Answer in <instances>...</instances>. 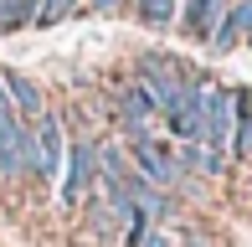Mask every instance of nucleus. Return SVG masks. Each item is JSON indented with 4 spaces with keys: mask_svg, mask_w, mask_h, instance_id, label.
<instances>
[{
    "mask_svg": "<svg viewBox=\"0 0 252 247\" xmlns=\"http://www.w3.org/2000/svg\"><path fill=\"white\" fill-rule=\"evenodd\" d=\"M211 88H216V77L201 72V67L186 77V88L175 93V103L159 114L165 139H175V144H196V139H206V103H211Z\"/></svg>",
    "mask_w": 252,
    "mask_h": 247,
    "instance_id": "obj_1",
    "label": "nucleus"
},
{
    "mask_svg": "<svg viewBox=\"0 0 252 247\" xmlns=\"http://www.w3.org/2000/svg\"><path fill=\"white\" fill-rule=\"evenodd\" d=\"M98 185V134H72L62 160V181H57V201L62 211H83Z\"/></svg>",
    "mask_w": 252,
    "mask_h": 247,
    "instance_id": "obj_2",
    "label": "nucleus"
},
{
    "mask_svg": "<svg viewBox=\"0 0 252 247\" xmlns=\"http://www.w3.org/2000/svg\"><path fill=\"white\" fill-rule=\"evenodd\" d=\"M190 72H196L190 62H180L175 52H159V47H150V52H139V57H134V83H139L144 93L159 103V114L175 103V93L186 88Z\"/></svg>",
    "mask_w": 252,
    "mask_h": 247,
    "instance_id": "obj_3",
    "label": "nucleus"
},
{
    "mask_svg": "<svg viewBox=\"0 0 252 247\" xmlns=\"http://www.w3.org/2000/svg\"><path fill=\"white\" fill-rule=\"evenodd\" d=\"M124 150H129V160H134V170L144 175V181H155L159 190H170V196H175V190H190L196 181H190L186 170H180V160H175V144L170 139H134V144H124Z\"/></svg>",
    "mask_w": 252,
    "mask_h": 247,
    "instance_id": "obj_4",
    "label": "nucleus"
},
{
    "mask_svg": "<svg viewBox=\"0 0 252 247\" xmlns=\"http://www.w3.org/2000/svg\"><path fill=\"white\" fill-rule=\"evenodd\" d=\"M31 134H36V185L57 190L62 181V160H67V139H72V129H67V119L47 108L36 124H31Z\"/></svg>",
    "mask_w": 252,
    "mask_h": 247,
    "instance_id": "obj_5",
    "label": "nucleus"
},
{
    "mask_svg": "<svg viewBox=\"0 0 252 247\" xmlns=\"http://www.w3.org/2000/svg\"><path fill=\"white\" fill-rule=\"evenodd\" d=\"M247 93L252 88H242V83H216L211 88V103H206V144H211V150L232 154V134H237Z\"/></svg>",
    "mask_w": 252,
    "mask_h": 247,
    "instance_id": "obj_6",
    "label": "nucleus"
},
{
    "mask_svg": "<svg viewBox=\"0 0 252 247\" xmlns=\"http://www.w3.org/2000/svg\"><path fill=\"white\" fill-rule=\"evenodd\" d=\"M119 190L129 196V206L139 211L144 221H159V227H170V221L180 216V196H170V190H159L155 181H144L139 170H134V175H129V181H124Z\"/></svg>",
    "mask_w": 252,
    "mask_h": 247,
    "instance_id": "obj_7",
    "label": "nucleus"
},
{
    "mask_svg": "<svg viewBox=\"0 0 252 247\" xmlns=\"http://www.w3.org/2000/svg\"><path fill=\"white\" fill-rule=\"evenodd\" d=\"M226 10H232V0H180V16H175V31L186 41H211L216 26L226 21Z\"/></svg>",
    "mask_w": 252,
    "mask_h": 247,
    "instance_id": "obj_8",
    "label": "nucleus"
},
{
    "mask_svg": "<svg viewBox=\"0 0 252 247\" xmlns=\"http://www.w3.org/2000/svg\"><path fill=\"white\" fill-rule=\"evenodd\" d=\"M0 83H5L10 103H16V119L21 124H36L47 114V93H41V83L31 72H21V67H0Z\"/></svg>",
    "mask_w": 252,
    "mask_h": 247,
    "instance_id": "obj_9",
    "label": "nucleus"
},
{
    "mask_svg": "<svg viewBox=\"0 0 252 247\" xmlns=\"http://www.w3.org/2000/svg\"><path fill=\"white\" fill-rule=\"evenodd\" d=\"M129 175H134V160H129V150H124V139H119V134L98 139V181L108 190H119Z\"/></svg>",
    "mask_w": 252,
    "mask_h": 247,
    "instance_id": "obj_10",
    "label": "nucleus"
},
{
    "mask_svg": "<svg viewBox=\"0 0 252 247\" xmlns=\"http://www.w3.org/2000/svg\"><path fill=\"white\" fill-rule=\"evenodd\" d=\"M129 16L144 31H170L175 16H180V0H129Z\"/></svg>",
    "mask_w": 252,
    "mask_h": 247,
    "instance_id": "obj_11",
    "label": "nucleus"
},
{
    "mask_svg": "<svg viewBox=\"0 0 252 247\" xmlns=\"http://www.w3.org/2000/svg\"><path fill=\"white\" fill-rule=\"evenodd\" d=\"M232 165H252V93H247L242 119H237V134H232Z\"/></svg>",
    "mask_w": 252,
    "mask_h": 247,
    "instance_id": "obj_12",
    "label": "nucleus"
},
{
    "mask_svg": "<svg viewBox=\"0 0 252 247\" xmlns=\"http://www.w3.org/2000/svg\"><path fill=\"white\" fill-rule=\"evenodd\" d=\"M77 10H83V0H41V10H36V31L62 26V21H72Z\"/></svg>",
    "mask_w": 252,
    "mask_h": 247,
    "instance_id": "obj_13",
    "label": "nucleus"
},
{
    "mask_svg": "<svg viewBox=\"0 0 252 247\" xmlns=\"http://www.w3.org/2000/svg\"><path fill=\"white\" fill-rule=\"evenodd\" d=\"M21 0H0V36H21Z\"/></svg>",
    "mask_w": 252,
    "mask_h": 247,
    "instance_id": "obj_14",
    "label": "nucleus"
},
{
    "mask_svg": "<svg viewBox=\"0 0 252 247\" xmlns=\"http://www.w3.org/2000/svg\"><path fill=\"white\" fill-rule=\"evenodd\" d=\"M88 16H119V10H129V0H83Z\"/></svg>",
    "mask_w": 252,
    "mask_h": 247,
    "instance_id": "obj_15",
    "label": "nucleus"
},
{
    "mask_svg": "<svg viewBox=\"0 0 252 247\" xmlns=\"http://www.w3.org/2000/svg\"><path fill=\"white\" fill-rule=\"evenodd\" d=\"M36 10H41V0H21V26H36Z\"/></svg>",
    "mask_w": 252,
    "mask_h": 247,
    "instance_id": "obj_16",
    "label": "nucleus"
},
{
    "mask_svg": "<svg viewBox=\"0 0 252 247\" xmlns=\"http://www.w3.org/2000/svg\"><path fill=\"white\" fill-rule=\"evenodd\" d=\"M247 170H252V165H247Z\"/></svg>",
    "mask_w": 252,
    "mask_h": 247,
    "instance_id": "obj_17",
    "label": "nucleus"
}]
</instances>
